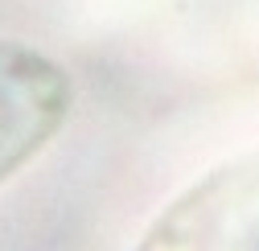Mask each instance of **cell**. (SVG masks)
<instances>
[{"label": "cell", "instance_id": "obj_1", "mask_svg": "<svg viewBox=\"0 0 259 251\" xmlns=\"http://www.w3.org/2000/svg\"><path fill=\"white\" fill-rule=\"evenodd\" d=\"M132 251H259V148L193 177Z\"/></svg>", "mask_w": 259, "mask_h": 251}, {"label": "cell", "instance_id": "obj_2", "mask_svg": "<svg viewBox=\"0 0 259 251\" xmlns=\"http://www.w3.org/2000/svg\"><path fill=\"white\" fill-rule=\"evenodd\" d=\"M70 111V70L33 41L0 37V190L50 148Z\"/></svg>", "mask_w": 259, "mask_h": 251}]
</instances>
